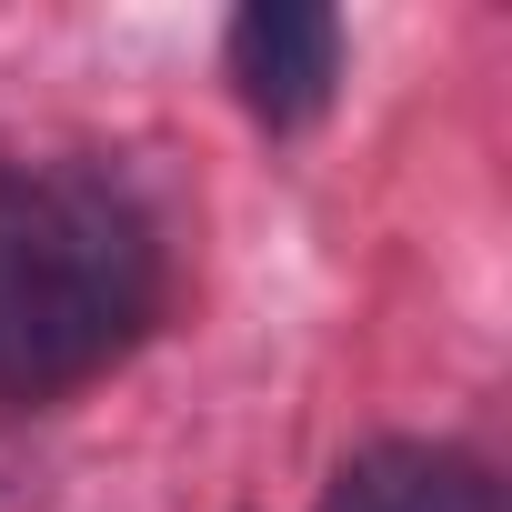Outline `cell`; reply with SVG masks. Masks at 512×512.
<instances>
[{"label":"cell","instance_id":"1","mask_svg":"<svg viewBox=\"0 0 512 512\" xmlns=\"http://www.w3.org/2000/svg\"><path fill=\"white\" fill-rule=\"evenodd\" d=\"M161 312L151 211L81 161H0V412L101 382Z\"/></svg>","mask_w":512,"mask_h":512},{"label":"cell","instance_id":"2","mask_svg":"<svg viewBox=\"0 0 512 512\" xmlns=\"http://www.w3.org/2000/svg\"><path fill=\"white\" fill-rule=\"evenodd\" d=\"M231 81L251 101V121L272 131H302L332 111V81H342V21L332 11H302V0H262V11L231 21Z\"/></svg>","mask_w":512,"mask_h":512},{"label":"cell","instance_id":"3","mask_svg":"<svg viewBox=\"0 0 512 512\" xmlns=\"http://www.w3.org/2000/svg\"><path fill=\"white\" fill-rule=\"evenodd\" d=\"M322 512H502L492 472L452 442H372L332 472Z\"/></svg>","mask_w":512,"mask_h":512}]
</instances>
